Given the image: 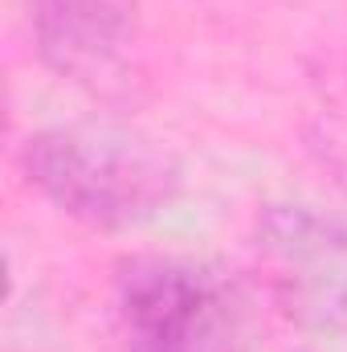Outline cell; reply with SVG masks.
Returning a JSON list of instances; mask_svg holds the SVG:
<instances>
[{"label": "cell", "mask_w": 347, "mask_h": 352, "mask_svg": "<svg viewBox=\"0 0 347 352\" xmlns=\"http://www.w3.org/2000/svg\"><path fill=\"white\" fill-rule=\"evenodd\" d=\"M41 62L90 90H115L131 74L135 0H33Z\"/></svg>", "instance_id": "obj_4"}, {"label": "cell", "mask_w": 347, "mask_h": 352, "mask_svg": "<svg viewBox=\"0 0 347 352\" xmlns=\"http://www.w3.org/2000/svg\"><path fill=\"white\" fill-rule=\"evenodd\" d=\"M258 246L286 316L311 332L347 336V217L270 205Z\"/></svg>", "instance_id": "obj_3"}, {"label": "cell", "mask_w": 347, "mask_h": 352, "mask_svg": "<svg viewBox=\"0 0 347 352\" xmlns=\"http://www.w3.org/2000/svg\"><path fill=\"white\" fill-rule=\"evenodd\" d=\"M29 184L90 230H135L176 197L172 156L90 127H45L21 144Z\"/></svg>", "instance_id": "obj_1"}, {"label": "cell", "mask_w": 347, "mask_h": 352, "mask_svg": "<svg viewBox=\"0 0 347 352\" xmlns=\"http://www.w3.org/2000/svg\"><path fill=\"white\" fill-rule=\"evenodd\" d=\"M119 320L127 352H250L254 307L213 270L164 254L119 263Z\"/></svg>", "instance_id": "obj_2"}]
</instances>
